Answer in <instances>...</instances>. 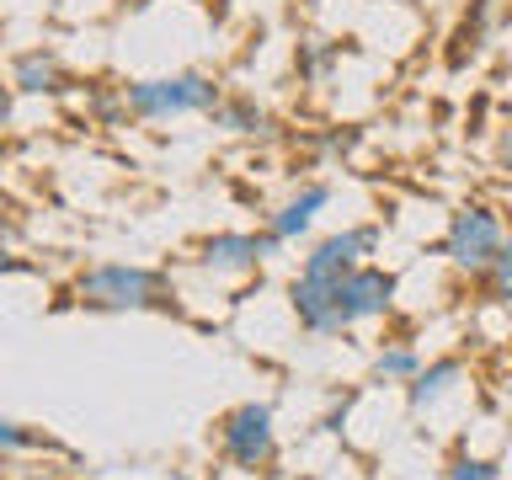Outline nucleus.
<instances>
[{
  "instance_id": "f257e3e1",
  "label": "nucleus",
  "mask_w": 512,
  "mask_h": 480,
  "mask_svg": "<svg viewBox=\"0 0 512 480\" xmlns=\"http://www.w3.org/2000/svg\"><path fill=\"white\" fill-rule=\"evenodd\" d=\"M395 288H400L395 272L363 262L358 272H347V278H310V272H299L294 288H288V299H294L299 331L342 336V331H358V326H368V320L390 315Z\"/></svg>"
},
{
  "instance_id": "f03ea898",
  "label": "nucleus",
  "mask_w": 512,
  "mask_h": 480,
  "mask_svg": "<svg viewBox=\"0 0 512 480\" xmlns=\"http://www.w3.org/2000/svg\"><path fill=\"white\" fill-rule=\"evenodd\" d=\"M75 304L91 315H182L176 283L144 262H102L75 278Z\"/></svg>"
},
{
  "instance_id": "7ed1b4c3",
  "label": "nucleus",
  "mask_w": 512,
  "mask_h": 480,
  "mask_svg": "<svg viewBox=\"0 0 512 480\" xmlns=\"http://www.w3.org/2000/svg\"><path fill=\"white\" fill-rule=\"evenodd\" d=\"M224 102L219 80L203 70H176V75H150V80H128L123 86V107L144 123H166V118H187V112H214Z\"/></svg>"
},
{
  "instance_id": "20e7f679",
  "label": "nucleus",
  "mask_w": 512,
  "mask_h": 480,
  "mask_svg": "<svg viewBox=\"0 0 512 480\" xmlns=\"http://www.w3.org/2000/svg\"><path fill=\"white\" fill-rule=\"evenodd\" d=\"M502 240H507V224H502V214H496L491 203H464V208L448 214L443 256H448L454 272H464V278H486L496 251H502Z\"/></svg>"
},
{
  "instance_id": "39448f33",
  "label": "nucleus",
  "mask_w": 512,
  "mask_h": 480,
  "mask_svg": "<svg viewBox=\"0 0 512 480\" xmlns=\"http://www.w3.org/2000/svg\"><path fill=\"white\" fill-rule=\"evenodd\" d=\"M219 454H224V464H235V470H246V475L278 464V422H272L267 400H240L235 411H224Z\"/></svg>"
},
{
  "instance_id": "423d86ee",
  "label": "nucleus",
  "mask_w": 512,
  "mask_h": 480,
  "mask_svg": "<svg viewBox=\"0 0 512 480\" xmlns=\"http://www.w3.org/2000/svg\"><path fill=\"white\" fill-rule=\"evenodd\" d=\"M379 240H384L379 224H347V230L315 240L299 272H310V278H347V272H358L379 251Z\"/></svg>"
},
{
  "instance_id": "0eeeda50",
  "label": "nucleus",
  "mask_w": 512,
  "mask_h": 480,
  "mask_svg": "<svg viewBox=\"0 0 512 480\" xmlns=\"http://www.w3.org/2000/svg\"><path fill=\"white\" fill-rule=\"evenodd\" d=\"M283 246L272 240L267 230L251 235V230H224V235H208L198 246V262L208 272H256L267 262V256H278Z\"/></svg>"
},
{
  "instance_id": "6e6552de",
  "label": "nucleus",
  "mask_w": 512,
  "mask_h": 480,
  "mask_svg": "<svg viewBox=\"0 0 512 480\" xmlns=\"http://www.w3.org/2000/svg\"><path fill=\"white\" fill-rule=\"evenodd\" d=\"M326 203H331V187H326V182L299 187L283 208H272V214H267V235L278 240V246H288V240H299V235H310V224H315V214H320Z\"/></svg>"
},
{
  "instance_id": "1a4fd4ad",
  "label": "nucleus",
  "mask_w": 512,
  "mask_h": 480,
  "mask_svg": "<svg viewBox=\"0 0 512 480\" xmlns=\"http://www.w3.org/2000/svg\"><path fill=\"white\" fill-rule=\"evenodd\" d=\"M459 379H464V363H459V358H432V363H422V374L406 384V406H411L416 416L432 411L443 395L459 390Z\"/></svg>"
},
{
  "instance_id": "9d476101",
  "label": "nucleus",
  "mask_w": 512,
  "mask_h": 480,
  "mask_svg": "<svg viewBox=\"0 0 512 480\" xmlns=\"http://www.w3.org/2000/svg\"><path fill=\"white\" fill-rule=\"evenodd\" d=\"M11 86H16V91H64V64H59V54H48V48L16 54Z\"/></svg>"
},
{
  "instance_id": "9b49d317",
  "label": "nucleus",
  "mask_w": 512,
  "mask_h": 480,
  "mask_svg": "<svg viewBox=\"0 0 512 480\" xmlns=\"http://www.w3.org/2000/svg\"><path fill=\"white\" fill-rule=\"evenodd\" d=\"M416 374H422V352L406 347V342L384 347L374 358V368H368V379H374V384H411Z\"/></svg>"
},
{
  "instance_id": "f8f14e48",
  "label": "nucleus",
  "mask_w": 512,
  "mask_h": 480,
  "mask_svg": "<svg viewBox=\"0 0 512 480\" xmlns=\"http://www.w3.org/2000/svg\"><path fill=\"white\" fill-rule=\"evenodd\" d=\"M214 123L230 128V134H262L267 128V112L251 102V96H230V102L214 107Z\"/></svg>"
},
{
  "instance_id": "ddd939ff",
  "label": "nucleus",
  "mask_w": 512,
  "mask_h": 480,
  "mask_svg": "<svg viewBox=\"0 0 512 480\" xmlns=\"http://www.w3.org/2000/svg\"><path fill=\"white\" fill-rule=\"evenodd\" d=\"M486 294L512 310V230H507V240H502V251H496L491 272H486Z\"/></svg>"
},
{
  "instance_id": "4468645a",
  "label": "nucleus",
  "mask_w": 512,
  "mask_h": 480,
  "mask_svg": "<svg viewBox=\"0 0 512 480\" xmlns=\"http://www.w3.org/2000/svg\"><path fill=\"white\" fill-rule=\"evenodd\" d=\"M448 480H502V464H496V459H475V454H459V459H448Z\"/></svg>"
},
{
  "instance_id": "2eb2a0df",
  "label": "nucleus",
  "mask_w": 512,
  "mask_h": 480,
  "mask_svg": "<svg viewBox=\"0 0 512 480\" xmlns=\"http://www.w3.org/2000/svg\"><path fill=\"white\" fill-rule=\"evenodd\" d=\"M496 166H502V171H512V128H507L502 139H496Z\"/></svg>"
},
{
  "instance_id": "dca6fc26",
  "label": "nucleus",
  "mask_w": 512,
  "mask_h": 480,
  "mask_svg": "<svg viewBox=\"0 0 512 480\" xmlns=\"http://www.w3.org/2000/svg\"><path fill=\"white\" fill-rule=\"evenodd\" d=\"M192 6H203V0H192Z\"/></svg>"
}]
</instances>
